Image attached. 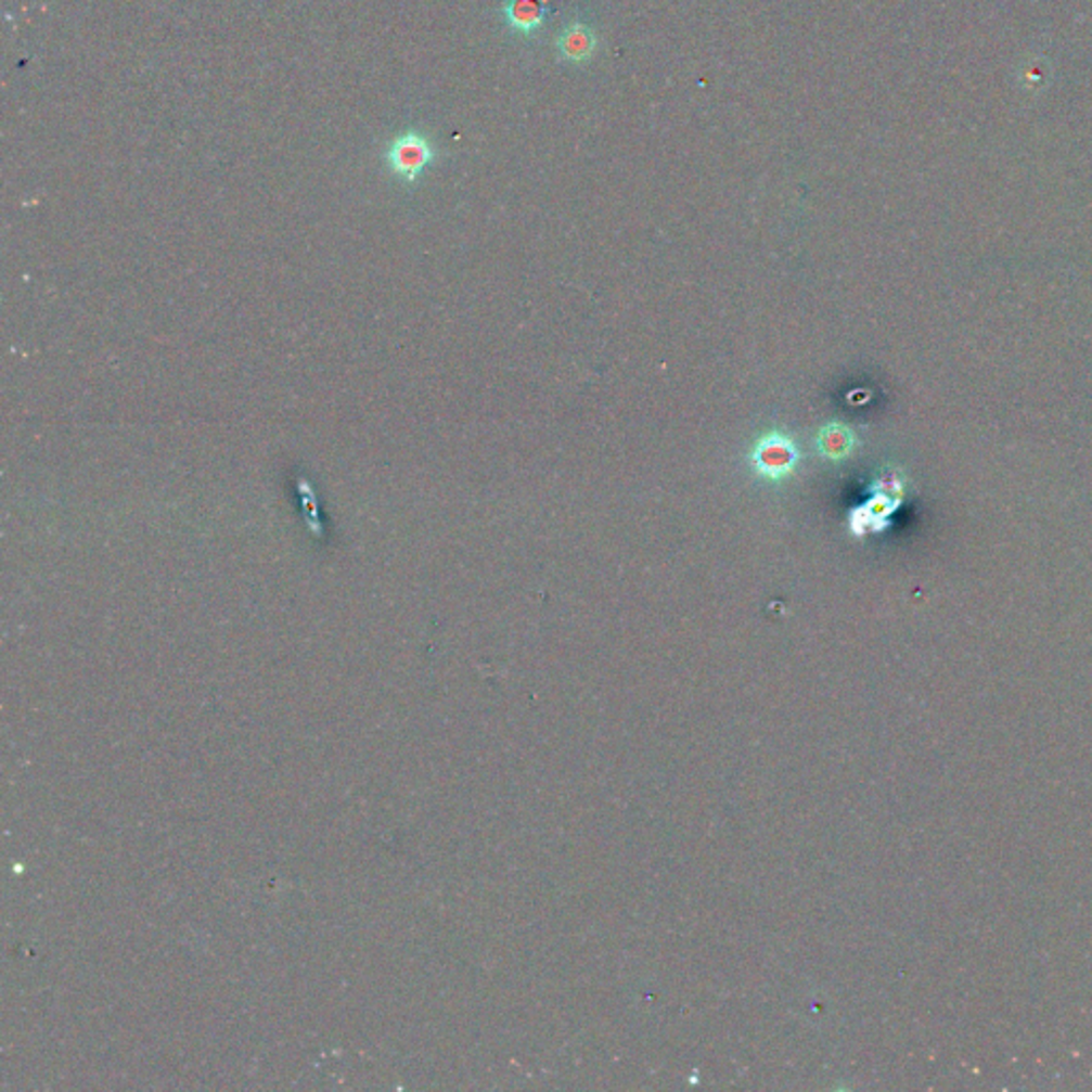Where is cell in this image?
<instances>
[{"instance_id":"6da1fadb","label":"cell","mask_w":1092,"mask_h":1092,"mask_svg":"<svg viewBox=\"0 0 1092 1092\" xmlns=\"http://www.w3.org/2000/svg\"><path fill=\"white\" fill-rule=\"evenodd\" d=\"M438 160L434 141L416 129L395 134L385 147L386 169L403 187H416L425 171Z\"/></svg>"},{"instance_id":"3957f363","label":"cell","mask_w":1092,"mask_h":1092,"mask_svg":"<svg viewBox=\"0 0 1092 1092\" xmlns=\"http://www.w3.org/2000/svg\"><path fill=\"white\" fill-rule=\"evenodd\" d=\"M555 50L564 63L587 65L598 50V35L589 24L573 20L560 30L555 39Z\"/></svg>"},{"instance_id":"277c9868","label":"cell","mask_w":1092,"mask_h":1092,"mask_svg":"<svg viewBox=\"0 0 1092 1092\" xmlns=\"http://www.w3.org/2000/svg\"><path fill=\"white\" fill-rule=\"evenodd\" d=\"M547 13H549L547 0H506L502 7V15L509 28L525 37H531L536 30L542 28Z\"/></svg>"},{"instance_id":"5b68a950","label":"cell","mask_w":1092,"mask_h":1092,"mask_svg":"<svg viewBox=\"0 0 1092 1092\" xmlns=\"http://www.w3.org/2000/svg\"><path fill=\"white\" fill-rule=\"evenodd\" d=\"M853 447H856V436L843 423H831V425L822 427V432L818 436V449L831 461H840V459L849 457L853 452Z\"/></svg>"},{"instance_id":"7a4b0ae2","label":"cell","mask_w":1092,"mask_h":1092,"mask_svg":"<svg viewBox=\"0 0 1092 1092\" xmlns=\"http://www.w3.org/2000/svg\"><path fill=\"white\" fill-rule=\"evenodd\" d=\"M749 461H751V470L762 480L783 483L798 467L800 450L792 438H787L783 434H769V436H762L754 445Z\"/></svg>"},{"instance_id":"8992f818","label":"cell","mask_w":1092,"mask_h":1092,"mask_svg":"<svg viewBox=\"0 0 1092 1092\" xmlns=\"http://www.w3.org/2000/svg\"><path fill=\"white\" fill-rule=\"evenodd\" d=\"M1020 79H1023L1025 90L1039 92V90L1045 88V83L1050 79V68H1048L1043 59H1030L1023 66V70H1020Z\"/></svg>"}]
</instances>
